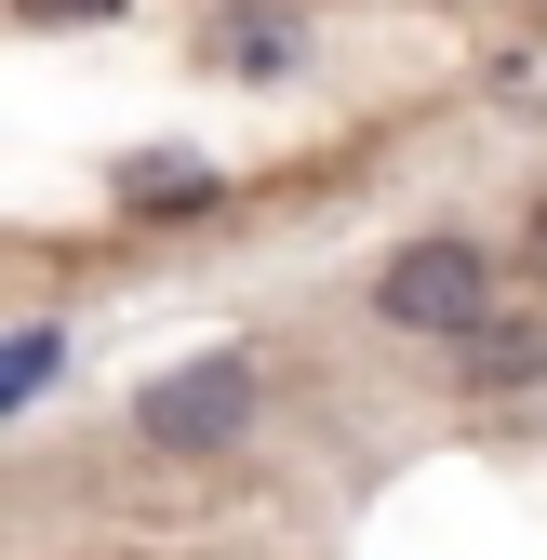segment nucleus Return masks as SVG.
<instances>
[{
    "mask_svg": "<svg viewBox=\"0 0 547 560\" xmlns=\"http://www.w3.org/2000/svg\"><path fill=\"white\" fill-rule=\"evenodd\" d=\"M374 307H387L400 334H481V320H494V307H481V254H467V241H415V254H387Z\"/></svg>",
    "mask_w": 547,
    "mask_h": 560,
    "instance_id": "f257e3e1",
    "label": "nucleus"
},
{
    "mask_svg": "<svg viewBox=\"0 0 547 560\" xmlns=\"http://www.w3.org/2000/svg\"><path fill=\"white\" fill-rule=\"evenodd\" d=\"M241 413H254L241 361H187V374H161L148 400H133V428H148L161 454H214V441H241Z\"/></svg>",
    "mask_w": 547,
    "mask_h": 560,
    "instance_id": "f03ea898",
    "label": "nucleus"
},
{
    "mask_svg": "<svg viewBox=\"0 0 547 560\" xmlns=\"http://www.w3.org/2000/svg\"><path fill=\"white\" fill-rule=\"evenodd\" d=\"M521 361H547V347H534L521 320H481V334H467V374H494V387H508Z\"/></svg>",
    "mask_w": 547,
    "mask_h": 560,
    "instance_id": "7ed1b4c3",
    "label": "nucleus"
},
{
    "mask_svg": "<svg viewBox=\"0 0 547 560\" xmlns=\"http://www.w3.org/2000/svg\"><path fill=\"white\" fill-rule=\"evenodd\" d=\"M40 387H54V334H27V347H14V374H0V400H40Z\"/></svg>",
    "mask_w": 547,
    "mask_h": 560,
    "instance_id": "20e7f679",
    "label": "nucleus"
},
{
    "mask_svg": "<svg viewBox=\"0 0 547 560\" xmlns=\"http://www.w3.org/2000/svg\"><path fill=\"white\" fill-rule=\"evenodd\" d=\"M133 200H200V161H133Z\"/></svg>",
    "mask_w": 547,
    "mask_h": 560,
    "instance_id": "39448f33",
    "label": "nucleus"
},
{
    "mask_svg": "<svg viewBox=\"0 0 547 560\" xmlns=\"http://www.w3.org/2000/svg\"><path fill=\"white\" fill-rule=\"evenodd\" d=\"M14 14H40V27H81V14H120V0H14Z\"/></svg>",
    "mask_w": 547,
    "mask_h": 560,
    "instance_id": "423d86ee",
    "label": "nucleus"
},
{
    "mask_svg": "<svg viewBox=\"0 0 547 560\" xmlns=\"http://www.w3.org/2000/svg\"><path fill=\"white\" fill-rule=\"evenodd\" d=\"M534 280H547V200H534Z\"/></svg>",
    "mask_w": 547,
    "mask_h": 560,
    "instance_id": "0eeeda50",
    "label": "nucleus"
}]
</instances>
